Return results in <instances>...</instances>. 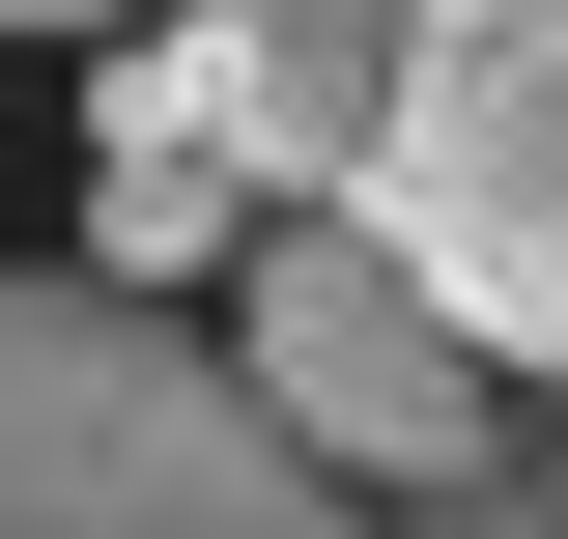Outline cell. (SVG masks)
Here are the masks:
<instances>
[{"mask_svg": "<svg viewBox=\"0 0 568 539\" xmlns=\"http://www.w3.org/2000/svg\"><path fill=\"white\" fill-rule=\"evenodd\" d=\"M369 85H398V0H142L114 85H85V142H171V171H227V200H342L369 171Z\"/></svg>", "mask_w": 568, "mask_h": 539, "instance_id": "4", "label": "cell"}, {"mask_svg": "<svg viewBox=\"0 0 568 539\" xmlns=\"http://www.w3.org/2000/svg\"><path fill=\"white\" fill-rule=\"evenodd\" d=\"M227 313H256V340H227V369H256V426H284L313 482H369V511H426L455 455H511V369L426 313L342 200H284L256 256H227Z\"/></svg>", "mask_w": 568, "mask_h": 539, "instance_id": "3", "label": "cell"}, {"mask_svg": "<svg viewBox=\"0 0 568 539\" xmlns=\"http://www.w3.org/2000/svg\"><path fill=\"white\" fill-rule=\"evenodd\" d=\"M342 227L484 340L511 398H568V0H398Z\"/></svg>", "mask_w": 568, "mask_h": 539, "instance_id": "2", "label": "cell"}, {"mask_svg": "<svg viewBox=\"0 0 568 539\" xmlns=\"http://www.w3.org/2000/svg\"><path fill=\"white\" fill-rule=\"evenodd\" d=\"M0 29H142V0H0Z\"/></svg>", "mask_w": 568, "mask_h": 539, "instance_id": "7", "label": "cell"}, {"mask_svg": "<svg viewBox=\"0 0 568 539\" xmlns=\"http://www.w3.org/2000/svg\"><path fill=\"white\" fill-rule=\"evenodd\" d=\"M369 539H568V455H455L426 511H369Z\"/></svg>", "mask_w": 568, "mask_h": 539, "instance_id": "6", "label": "cell"}, {"mask_svg": "<svg viewBox=\"0 0 568 539\" xmlns=\"http://www.w3.org/2000/svg\"><path fill=\"white\" fill-rule=\"evenodd\" d=\"M0 539H369V482L284 455L200 313L0 256Z\"/></svg>", "mask_w": 568, "mask_h": 539, "instance_id": "1", "label": "cell"}, {"mask_svg": "<svg viewBox=\"0 0 568 539\" xmlns=\"http://www.w3.org/2000/svg\"><path fill=\"white\" fill-rule=\"evenodd\" d=\"M256 256V200H227V171H171V142H85V284H142V313H171V284H227Z\"/></svg>", "mask_w": 568, "mask_h": 539, "instance_id": "5", "label": "cell"}]
</instances>
